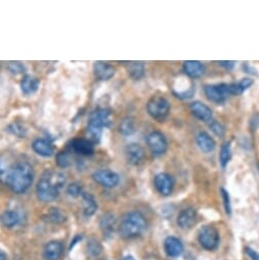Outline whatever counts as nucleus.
Masks as SVG:
<instances>
[{
  "mask_svg": "<svg viewBox=\"0 0 259 260\" xmlns=\"http://www.w3.org/2000/svg\"><path fill=\"white\" fill-rule=\"evenodd\" d=\"M34 181L33 167L25 160L14 161L12 156L0 157V182L6 184L14 193L27 192Z\"/></svg>",
  "mask_w": 259,
  "mask_h": 260,
  "instance_id": "nucleus-1",
  "label": "nucleus"
},
{
  "mask_svg": "<svg viewBox=\"0 0 259 260\" xmlns=\"http://www.w3.org/2000/svg\"><path fill=\"white\" fill-rule=\"evenodd\" d=\"M67 182V177L63 173L58 171L47 170L39 180L36 193L38 198L43 202H51L55 200L60 190Z\"/></svg>",
  "mask_w": 259,
  "mask_h": 260,
  "instance_id": "nucleus-2",
  "label": "nucleus"
},
{
  "mask_svg": "<svg viewBox=\"0 0 259 260\" xmlns=\"http://www.w3.org/2000/svg\"><path fill=\"white\" fill-rule=\"evenodd\" d=\"M147 229V220L139 211H131L124 214L118 226L119 235L123 239H135L140 237Z\"/></svg>",
  "mask_w": 259,
  "mask_h": 260,
  "instance_id": "nucleus-3",
  "label": "nucleus"
},
{
  "mask_svg": "<svg viewBox=\"0 0 259 260\" xmlns=\"http://www.w3.org/2000/svg\"><path fill=\"white\" fill-rule=\"evenodd\" d=\"M111 118V111L107 108H99L92 112L87 127L90 141L93 143L100 141L103 129L110 125Z\"/></svg>",
  "mask_w": 259,
  "mask_h": 260,
  "instance_id": "nucleus-4",
  "label": "nucleus"
},
{
  "mask_svg": "<svg viewBox=\"0 0 259 260\" xmlns=\"http://www.w3.org/2000/svg\"><path fill=\"white\" fill-rule=\"evenodd\" d=\"M146 108L148 114L152 118L158 121H164L170 114L171 104L164 96H153L147 102Z\"/></svg>",
  "mask_w": 259,
  "mask_h": 260,
  "instance_id": "nucleus-5",
  "label": "nucleus"
},
{
  "mask_svg": "<svg viewBox=\"0 0 259 260\" xmlns=\"http://www.w3.org/2000/svg\"><path fill=\"white\" fill-rule=\"evenodd\" d=\"M198 241L203 249L213 251L219 245V233L214 226L205 225L198 233Z\"/></svg>",
  "mask_w": 259,
  "mask_h": 260,
  "instance_id": "nucleus-6",
  "label": "nucleus"
},
{
  "mask_svg": "<svg viewBox=\"0 0 259 260\" xmlns=\"http://www.w3.org/2000/svg\"><path fill=\"white\" fill-rule=\"evenodd\" d=\"M146 143L150 152L156 157L164 155L168 150V140L159 131H154L148 134L146 137Z\"/></svg>",
  "mask_w": 259,
  "mask_h": 260,
  "instance_id": "nucleus-7",
  "label": "nucleus"
},
{
  "mask_svg": "<svg viewBox=\"0 0 259 260\" xmlns=\"http://www.w3.org/2000/svg\"><path fill=\"white\" fill-rule=\"evenodd\" d=\"M204 93L209 100L215 103H221L231 96L230 85L224 83L207 85L204 87Z\"/></svg>",
  "mask_w": 259,
  "mask_h": 260,
  "instance_id": "nucleus-8",
  "label": "nucleus"
},
{
  "mask_svg": "<svg viewBox=\"0 0 259 260\" xmlns=\"http://www.w3.org/2000/svg\"><path fill=\"white\" fill-rule=\"evenodd\" d=\"M92 178L97 184L101 185L102 187L108 188V189L116 187L120 181L119 176L115 172L110 171V170L97 171L93 174Z\"/></svg>",
  "mask_w": 259,
  "mask_h": 260,
  "instance_id": "nucleus-9",
  "label": "nucleus"
},
{
  "mask_svg": "<svg viewBox=\"0 0 259 260\" xmlns=\"http://www.w3.org/2000/svg\"><path fill=\"white\" fill-rule=\"evenodd\" d=\"M154 186L159 194L163 196H170L175 188L174 178L166 173H160L154 178Z\"/></svg>",
  "mask_w": 259,
  "mask_h": 260,
  "instance_id": "nucleus-10",
  "label": "nucleus"
},
{
  "mask_svg": "<svg viewBox=\"0 0 259 260\" xmlns=\"http://www.w3.org/2000/svg\"><path fill=\"white\" fill-rule=\"evenodd\" d=\"M145 156L144 149L137 143H130L124 147V157L127 164L139 166Z\"/></svg>",
  "mask_w": 259,
  "mask_h": 260,
  "instance_id": "nucleus-11",
  "label": "nucleus"
},
{
  "mask_svg": "<svg viewBox=\"0 0 259 260\" xmlns=\"http://www.w3.org/2000/svg\"><path fill=\"white\" fill-rule=\"evenodd\" d=\"M70 147L74 152L82 156H90L94 153V144L89 139L75 138L70 142Z\"/></svg>",
  "mask_w": 259,
  "mask_h": 260,
  "instance_id": "nucleus-12",
  "label": "nucleus"
},
{
  "mask_svg": "<svg viewBox=\"0 0 259 260\" xmlns=\"http://www.w3.org/2000/svg\"><path fill=\"white\" fill-rule=\"evenodd\" d=\"M197 220V211L193 207H188L183 209L177 218L178 225L183 230H189L193 228Z\"/></svg>",
  "mask_w": 259,
  "mask_h": 260,
  "instance_id": "nucleus-13",
  "label": "nucleus"
},
{
  "mask_svg": "<svg viewBox=\"0 0 259 260\" xmlns=\"http://www.w3.org/2000/svg\"><path fill=\"white\" fill-rule=\"evenodd\" d=\"M190 109L192 114L199 120L204 122H208L212 120V117H213L212 110L206 104L200 101H195L190 105Z\"/></svg>",
  "mask_w": 259,
  "mask_h": 260,
  "instance_id": "nucleus-14",
  "label": "nucleus"
},
{
  "mask_svg": "<svg viewBox=\"0 0 259 260\" xmlns=\"http://www.w3.org/2000/svg\"><path fill=\"white\" fill-rule=\"evenodd\" d=\"M164 248H165L167 255L170 257H173V258H177V257L181 256L184 251V246H183V243L181 242V240H179L176 237H172V236L168 237L165 240Z\"/></svg>",
  "mask_w": 259,
  "mask_h": 260,
  "instance_id": "nucleus-15",
  "label": "nucleus"
},
{
  "mask_svg": "<svg viewBox=\"0 0 259 260\" xmlns=\"http://www.w3.org/2000/svg\"><path fill=\"white\" fill-rule=\"evenodd\" d=\"M33 150L40 156L50 157L54 153V146L48 139L38 138L35 139L32 143Z\"/></svg>",
  "mask_w": 259,
  "mask_h": 260,
  "instance_id": "nucleus-16",
  "label": "nucleus"
},
{
  "mask_svg": "<svg viewBox=\"0 0 259 260\" xmlns=\"http://www.w3.org/2000/svg\"><path fill=\"white\" fill-rule=\"evenodd\" d=\"M183 71L188 77L192 79H197L204 75L205 66L197 60H187L183 64Z\"/></svg>",
  "mask_w": 259,
  "mask_h": 260,
  "instance_id": "nucleus-17",
  "label": "nucleus"
},
{
  "mask_svg": "<svg viewBox=\"0 0 259 260\" xmlns=\"http://www.w3.org/2000/svg\"><path fill=\"white\" fill-rule=\"evenodd\" d=\"M63 253V245L59 241H51L44 247L43 256L46 260H58Z\"/></svg>",
  "mask_w": 259,
  "mask_h": 260,
  "instance_id": "nucleus-18",
  "label": "nucleus"
},
{
  "mask_svg": "<svg viewBox=\"0 0 259 260\" xmlns=\"http://www.w3.org/2000/svg\"><path fill=\"white\" fill-rule=\"evenodd\" d=\"M196 144L198 148L204 153H210L216 147V143L214 139L206 132H200L197 134Z\"/></svg>",
  "mask_w": 259,
  "mask_h": 260,
  "instance_id": "nucleus-19",
  "label": "nucleus"
},
{
  "mask_svg": "<svg viewBox=\"0 0 259 260\" xmlns=\"http://www.w3.org/2000/svg\"><path fill=\"white\" fill-rule=\"evenodd\" d=\"M94 74L97 79L101 81H106L114 76L115 69L107 62L97 61L94 64Z\"/></svg>",
  "mask_w": 259,
  "mask_h": 260,
  "instance_id": "nucleus-20",
  "label": "nucleus"
},
{
  "mask_svg": "<svg viewBox=\"0 0 259 260\" xmlns=\"http://www.w3.org/2000/svg\"><path fill=\"white\" fill-rule=\"evenodd\" d=\"M99 224L104 236H112L116 229V218L112 213H104L100 217Z\"/></svg>",
  "mask_w": 259,
  "mask_h": 260,
  "instance_id": "nucleus-21",
  "label": "nucleus"
},
{
  "mask_svg": "<svg viewBox=\"0 0 259 260\" xmlns=\"http://www.w3.org/2000/svg\"><path fill=\"white\" fill-rule=\"evenodd\" d=\"M21 215L16 210H7L2 215H0V222H2L6 228L13 229L20 224Z\"/></svg>",
  "mask_w": 259,
  "mask_h": 260,
  "instance_id": "nucleus-22",
  "label": "nucleus"
},
{
  "mask_svg": "<svg viewBox=\"0 0 259 260\" xmlns=\"http://www.w3.org/2000/svg\"><path fill=\"white\" fill-rule=\"evenodd\" d=\"M81 197H82V201H83V213L88 217L92 216L98 208L96 199L94 198V196L92 194L85 193V192L83 193V195Z\"/></svg>",
  "mask_w": 259,
  "mask_h": 260,
  "instance_id": "nucleus-23",
  "label": "nucleus"
},
{
  "mask_svg": "<svg viewBox=\"0 0 259 260\" xmlns=\"http://www.w3.org/2000/svg\"><path fill=\"white\" fill-rule=\"evenodd\" d=\"M39 85H40V81L39 79H37L36 77H33V76H25L22 80V83H21V88H22V92L25 94V95H31V94H34L38 88H39Z\"/></svg>",
  "mask_w": 259,
  "mask_h": 260,
  "instance_id": "nucleus-24",
  "label": "nucleus"
},
{
  "mask_svg": "<svg viewBox=\"0 0 259 260\" xmlns=\"http://www.w3.org/2000/svg\"><path fill=\"white\" fill-rule=\"evenodd\" d=\"M126 69L128 76L134 80H140L145 76V66L141 61H130Z\"/></svg>",
  "mask_w": 259,
  "mask_h": 260,
  "instance_id": "nucleus-25",
  "label": "nucleus"
},
{
  "mask_svg": "<svg viewBox=\"0 0 259 260\" xmlns=\"http://www.w3.org/2000/svg\"><path fill=\"white\" fill-rule=\"evenodd\" d=\"M136 131L135 121L132 117H125L121 120L119 124V132L123 136H131Z\"/></svg>",
  "mask_w": 259,
  "mask_h": 260,
  "instance_id": "nucleus-26",
  "label": "nucleus"
},
{
  "mask_svg": "<svg viewBox=\"0 0 259 260\" xmlns=\"http://www.w3.org/2000/svg\"><path fill=\"white\" fill-rule=\"evenodd\" d=\"M46 218L48 221H50L52 223H61L66 220V214L63 213V211L61 209L52 207L48 210V212L46 214Z\"/></svg>",
  "mask_w": 259,
  "mask_h": 260,
  "instance_id": "nucleus-27",
  "label": "nucleus"
},
{
  "mask_svg": "<svg viewBox=\"0 0 259 260\" xmlns=\"http://www.w3.org/2000/svg\"><path fill=\"white\" fill-rule=\"evenodd\" d=\"M231 156H232V151H231V146H230V143L225 142L221 145V148H220V153H219V162H220V166L224 169L228 164L230 162L231 160Z\"/></svg>",
  "mask_w": 259,
  "mask_h": 260,
  "instance_id": "nucleus-28",
  "label": "nucleus"
},
{
  "mask_svg": "<svg viewBox=\"0 0 259 260\" xmlns=\"http://www.w3.org/2000/svg\"><path fill=\"white\" fill-rule=\"evenodd\" d=\"M87 251H88V254L91 257H97L102 252V246H101V244L97 240L91 239V240L88 241Z\"/></svg>",
  "mask_w": 259,
  "mask_h": 260,
  "instance_id": "nucleus-29",
  "label": "nucleus"
},
{
  "mask_svg": "<svg viewBox=\"0 0 259 260\" xmlns=\"http://www.w3.org/2000/svg\"><path fill=\"white\" fill-rule=\"evenodd\" d=\"M56 164L60 168H68L72 165V157L67 151H61L56 155Z\"/></svg>",
  "mask_w": 259,
  "mask_h": 260,
  "instance_id": "nucleus-30",
  "label": "nucleus"
},
{
  "mask_svg": "<svg viewBox=\"0 0 259 260\" xmlns=\"http://www.w3.org/2000/svg\"><path fill=\"white\" fill-rule=\"evenodd\" d=\"M67 193L69 196L73 197V198H77L83 195L84 191H83V187L82 185H80L79 183H73L70 184L67 188Z\"/></svg>",
  "mask_w": 259,
  "mask_h": 260,
  "instance_id": "nucleus-31",
  "label": "nucleus"
},
{
  "mask_svg": "<svg viewBox=\"0 0 259 260\" xmlns=\"http://www.w3.org/2000/svg\"><path fill=\"white\" fill-rule=\"evenodd\" d=\"M9 129L14 135H16L20 138H25V136L27 134V128L20 122H15V123L11 124Z\"/></svg>",
  "mask_w": 259,
  "mask_h": 260,
  "instance_id": "nucleus-32",
  "label": "nucleus"
},
{
  "mask_svg": "<svg viewBox=\"0 0 259 260\" xmlns=\"http://www.w3.org/2000/svg\"><path fill=\"white\" fill-rule=\"evenodd\" d=\"M210 127H211V129L213 131V133L216 134L217 136H220V137L223 136V134H224V128H223V126H222L219 122H217V121H215V120H211Z\"/></svg>",
  "mask_w": 259,
  "mask_h": 260,
  "instance_id": "nucleus-33",
  "label": "nucleus"
},
{
  "mask_svg": "<svg viewBox=\"0 0 259 260\" xmlns=\"http://www.w3.org/2000/svg\"><path fill=\"white\" fill-rule=\"evenodd\" d=\"M220 192H221V196H222V199H223V205H224L225 212L231 213V202H230L229 192H226L224 189H221Z\"/></svg>",
  "mask_w": 259,
  "mask_h": 260,
  "instance_id": "nucleus-34",
  "label": "nucleus"
},
{
  "mask_svg": "<svg viewBox=\"0 0 259 260\" xmlns=\"http://www.w3.org/2000/svg\"><path fill=\"white\" fill-rule=\"evenodd\" d=\"M10 70L15 73V74H20V73H23L25 68L23 64H21L20 62H11L10 64Z\"/></svg>",
  "mask_w": 259,
  "mask_h": 260,
  "instance_id": "nucleus-35",
  "label": "nucleus"
},
{
  "mask_svg": "<svg viewBox=\"0 0 259 260\" xmlns=\"http://www.w3.org/2000/svg\"><path fill=\"white\" fill-rule=\"evenodd\" d=\"M239 85H240L241 88L245 91V90H247L249 87H251V86L253 85V80H252V79H249V78L242 79V80L239 82Z\"/></svg>",
  "mask_w": 259,
  "mask_h": 260,
  "instance_id": "nucleus-36",
  "label": "nucleus"
},
{
  "mask_svg": "<svg viewBox=\"0 0 259 260\" xmlns=\"http://www.w3.org/2000/svg\"><path fill=\"white\" fill-rule=\"evenodd\" d=\"M217 63L224 68L225 70H232L234 67H235V61H230V60H221V61H217Z\"/></svg>",
  "mask_w": 259,
  "mask_h": 260,
  "instance_id": "nucleus-37",
  "label": "nucleus"
},
{
  "mask_svg": "<svg viewBox=\"0 0 259 260\" xmlns=\"http://www.w3.org/2000/svg\"><path fill=\"white\" fill-rule=\"evenodd\" d=\"M246 252H247V254H248L253 260H259V255H258L254 250H252V249H250V248H246Z\"/></svg>",
  "mask_w": 259,
  "mask_h": 260,
  "instance_id": "nucleus-38",
  "label": "nucleus"
},
{
  "mask_svg": "<svg viewBox=\"0 0 259 260\" xmlns=\"http://www.w3.org/2000/svg\"><path fill=\"white\" fill-rule=\"evenodd\" d=\"M0 260H8V255L3 250H0Z\"/></svg>",
  "mask_w": 259,
  "mask_h": 260,
  "instance_id": "nucleus-39",
  "label": "nucleus"
},
{
  "mask_svg": "<svg viewBox=\"0 0 259 260\" xmlns=\"http://www.w3.org/2000/svg\"><path fill=\"white\" fill-rule=\"evenodd\" d=\"M120 260H135V258L133 256H131V255H126V256L122 257Z\"/></svg>",
  "mask_w": 259,
  "mask_h": 260,
  "instance_id": "nucleus-40",
  "label": "nucleus"
}]
</instances>
